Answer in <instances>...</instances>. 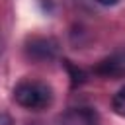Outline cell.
Listing matches in <instances>:
<instances>
[{"mask_svg": "<svg viewBox=\"0 0 125 125\" xmlns=\"http://www.w3.org/2000/svg\"><path fill=\"white\" fill-rule=\"evenodd\" d=\"M51 88L45 82L23 80L14 88V100L25 109H43L51 104Z\"/></svg>", "mask_w": 125, "mask_h": 125, "instance_id": "cell-1", "label": "cell"}, {"mask_svg": "<svg viewBox=\"0 0 125 125\" xmlns=\"http://www.w3.org/2000/svg\"><path fill=\"white\" fill-rule=\"evenodd\" d=\"M57 51H59V45L51 37H37L35 35V37H29L25 43V55L37 62H45V61L55 59Z\"/></svg>", "mask_w": 125, "mask_h": 125, "instance_id": "cell-2", "label": "cell"}, {"mask_svg": "<svg viewBox=\"0 0 125 125\" xmlns=\"http://www.w3.org/2000/svg\"><path fill=\"white\" fill-rule=\"evenodd\" d=\"M98 113L92 107H70L62 119L61 125H98Z\"/></svg>", "mask_w": 125, "mask_h": 125, "instance_id": "cell-3", "label": "cell"}, {"mask_svg": "<svg viewBox=\"0 0 125 125\" xmlns=\"http://www.w3.org/2000/svg\"><path fill=\"white\" fill-rule=\"evenodd\" d=\"M96 72L105 76V78H121V76H125V53H117V55H111V57L104 59L96 66Z\"/></svg>", "mask_w": 125, "mask_h": 125, "instance_id": "cell-4", "label": "cell"}, {"mask_svg": "<svg viewBox=\"0 0 125 125\" xmlns=\"http://www.w3.org/2000/svg\"><path fill=\"white\" fill-rule=\"evenodd\" d=\"M111 107H113V111H115L117 115L125 117V88H121V90L113 96V100H111Z\"/></svg>", "mask_w": 125, "mask_h": 125, "instance_id": "cell-5", "label": "cell"}, {"mask_svg": "<svg viewBox=\"0 0 125 125\" xmlns=\"http://www.w3.org/2000/svg\"><path fill=\"white\" fill-rule=\"evenodd\" d=\"M64 64H66V68H68V70H70V74H72V84H80V82L84 80V72H82L80 68L72 66L68 61H64Z\"/></svg>", "mask_w": 125, "mask_h": 125, "instance_id": "cell-6", "label": "cell"}, {"mask_svg": "<svg viewBox=\"0 0 125 125\" xmlns=\"http://www.w3.org/2000/svg\"><path fill=\"white\" fill-rule=\"evenodd\" d=\"M0 125H14V119L6 111H0Z\"/></svg>", "mask_w": 125, "mask_h": 125, "instance_id": "cell-7", "label": "cell"}, {"mask_svg": "<svg viewBox=\"0 0 125 125\" xmlns=\"http://www.w3.org/2000/svg\"><path fill=\"white\" fill-rule=\"evenodd\" d=\"M100 4H104V6H113V4H117L119 0H98Z\"/></svg>", "mask_w": 125, "mask_h": 125, "instance_id": "cell-8", "label": "cell"}]
</instances>
